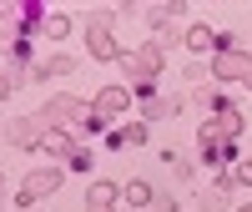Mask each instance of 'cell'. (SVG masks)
<instances>
[{
    "label": "cell",
    "instance_id": "obj_23",
    "mask_svg": "<svg viewBox=\"0 0 252 212\" xmlns=\"http://www.w3.org/2000/svg\"><path fill=\"white\" fill-rule=\"evenodd\" d=\"M247 86H252V76H247Z\"/></svg>",
    "mask_w": 252,
    "mask_h": 212
},
{
    "label": "cell",
    "instance_id": "obj_22",
    "mask_svg": "<svg viewBox=\"0 0 252 212\" xmlns=\"http://www.w3.org/2000/svg\"><path fill=\"white\" fill-rule=\"evenodd\" d=\"M0 192H5V177H0Z\"/></svg>",
    "mask_w": 252,
    "mask_h": 212
},
{
    "label": "cell",
    "instance_id": "obj_11",
    "mask_svg": "<svg viewBox=\"0 0 252 212\" xmlns=\"http://www.w3.org/2000/svg\"><path fill=\"white\" fill-rule=\"evenodd\" d=\"M116 197H121V187H116V182H96V187H91L86 212H116Z\"/></svg>",
    "mask_w": 252,
    "mask_h": 212
},
{
    "label": "cell",
    "instance_id": "obj_14",
    "mask_svg": "<svg viewBox=\"0 0 252 212\" xmlns=\"http://www.w3.org/2000/svg\"><path fill=\"white\" fill-rule=\"evenodd\" d=\"M212 40H217V31H207V26L187 31V46H192V51H212Z\"/></svg>",
    "mask_w": 252,
    "mask_h": 212
},
{
    "label": "cell",
    "instance_id": "obj_4",
    "mask_svg": "<svg viewBox=\"0 0 252 212\" xmlns=\"http://www.w3.org/2000/svg\"><path fill=\"white\" fill-rule=\"evenodd\" d=\"M56 187H61V172H56V167H35V172H26V182H20V207H35L40 197H51L56 192Z\"/></svg>",
    "mask_w": 252,
    "mask_h": 212
},
{
    "label": "cell",
    "instance_id": "obj_20",
    "mask_svg": "<svg viewBox=\"0 0 252 212\" xmlns=\"http://www.w3.org/2000/svg\"><path fill=\"white\" fill-rule=\"evenodd\" d=\"M152 207H157V212H177V202H172V197H152Z\"/></svg>",
    "mask_w": 252,
    "mask_h": 212
},
{
    "label": "cell",
    "instance_id": "obj_1",
    "mask_svg": "<svg viewBox=\"0 0 252 212\" xmlns=\"http://www.w3.org/2000/svg\"><path fill=\"white\" fill-rule=\"evenodd\" d=\"M35 116H40V126H46V132H61V126H86L91 106H86V101H76V96H51Z\"/></svg>",
    "mask_w": 252,
    "mask_h": 212
},
{
    "label": "cell",
    "instance_id": "obj_17",
    "mask_svg": "<svg viewBox=\"0 0 252 212\" xmlns=\"http://www.w3.org/2000/svg\"><path fill=\"white\" fill-rule=\"evenodd\" d=\"M227 172H232L237 187H252V162H237V167H227Z\"/></svg>",
    "mask_w": 252,
    "mask_h": 212
},
{
    "label": "cell",
    "instance_id": "obj_15",
    "mask_svg": "<svg viewBox=\"0 0 252 212\" xmlns=\"http://www.w3.org/2000/svg\"><path fill=\"white\" fill-rule=\"evenodd\" d=\"M152 197H157V192H152L146 182H126V202H131V207H146Z\"/></svg>",
    "mask_w": 252,
    "mask_h": 212
},
{
    "label": "cell",
    "instance_id": "obj_13",
    "mask_svg": "<svg viewBox=\"0 0 252 212\" xmlns=\"http://www.w3.org/2000/svg\"><path fill=\"white\" fill-rule=\"evenodd\" d=\"M40 146L56 152V157H76V141H71L66 132H46V137H40Z\"/></svg>",
    "mask_w": 252,
    "mask_h": 212
},
{
    "label": "cell",
    "instance_id": "obj_12",
    "mask_svg": "<svg viewBox=\"0 0 252 212\" xmlns=\"http://www.w3.org/2000/svg\"><path fill=\"white\" fill-rule=\"evenodd\" d=\"M66 71H76V61L71 56H51V61H35L26 81H46V76H66Z\"/></svg>",
    "mask_w": 252,
    "mask_h": 212
},
{
    "label": "cell",
    "instance_id": "obj_2",
    "mask_svg": "<svg viewBox=\"0 0 252 212\" xmlns=\"http://www.w3.org/2000/svg\"><path fill=\"white\" fill-rule=\"evenodd\" d=\"M232 141H237V137H227L212 116L197 126V146H202V162H207V167H227V162H232V157H237V146H232Z\"/></svg>",
    "mask_w": 252,
    "mask_h": 212
},
{
    "label": "cell",
    "instance_id": "obj_24",
    "mask_svg": "<svg viewBox=\"0 0 252 212\" xmlns=\"http://www.w3.org/2000/svg\"><path fill=\"white\" fill-rule=\"evenodd\" d=\"M242 212H252V207H242Z\"/></svg>",
    "mask_w": 252,
    "mask_h": 212
},
{
    "label": "cell",
    "instance_id": "obj_16",
    "mask_svg": "<svg viewBox=\"0 0 252 212\" xmlns=\"http://www.w3.org/2000/svg\"><path fill=\"white\" fill-rule=\"evenodd\" d=\"M46 35H51V40H66V35H71V20H66V15H51V20H46Z\"/></svg>",
    "mask_w": 252,
    "mask_h": 212
},
{
    "label": "cell",
    "instance_id": "obj_18",
    "mask_svg": "<svg viewBox=\"0 0 252 212\" xmlns=\"http://www.w3.org/2000/svg\"><path fill=\"white\" fill-rule=\"evenodd\" d=\"M197 202H202L207 212H222V202H227V192H217V187H212V192H202Z\"/></svg>",
    "mask_w": 252,
    "mask_h": 212
},
{
    "label": "cell",
    "instance_id": "obj_10",
    "mask_svg": "<svg viewBox=\"0 0 252 212\" xmlns=\"http://www.w3.org/2000/svg\"><path fill=\"white\" fill-rule=\"evenodd\" d=\"M5 137H10L15 146H31V141L46 137V126H40V116H26V121H10V126H5Z\"/></svg>",
    "mask_w": 252,
    "mask_h": 212
},
{
    "label": "cell",
    "instance_id": "obj_7",
    "mask_svg": "<svg viewBox=\"0 0 252 212\" xmlns=\"http://www.w3.org/2000/svg\"><path fill=\"white\" fill-rule=\"evenodd\" d=\"M126 106H131V96H126V86H106V91H96L91 111H96L101 121H111V116H126Z\"/></svg>",
    "mask_w": 252,
    "mask_h": 212
},
{
    "label": "cell",
    "instance_id": "obj_5",
    "mask_svg": "<svg viewBox=\"0 0 252 212\" xmlns=\"http://www.w3.org/2000/svg\"><path fill=\"white\" fill-rule=\"evenodd\" d=\"M106 20H111V10H96L91 31H86V51H91V61H121L116 40H111V31H106Z\"/></svg>",
    "mask_w": 252,
    "mask_h": 212
},
{
    "label": "cell",
    "instance_id": "obj_6",
    "mask_svg": "<svg viewBox=\"0 0 252 212\" xmlns=\"http://www.w3.org/2000/svg\"><path fill=\"white\" fill-rule=\"evenodd\" d=\"M212 76H217V81H247V76H252V56H242V51H222V56L212 61Z\"/></svg>",
    "mask_w": 252,
    "mask_h": 212
},
{
    "label": "cell",
    "instance_id": "obj_21",
    "mask_svg": "<svg viewBox=\"0 0 252 212\" xmlns=\"http://www.w3.org/2000/svg\"><path fill=\"white\" fill-rule=\"evenodd\" d=\"M10 86H15V81H10V76H0V101L10 96Z\"/></svg>",
    "mask_w": 252,
    "mask_h": 212
},
{
    "label": "cell",
    "instance_id": "obj_3",
    "mask_svg": "<svg viewBox=\"0 0 252 212\" xmlns=\"http://www.w3.org/2000/svg\"><path fill=\"white\" fill-rule=\"evenodd\" d=\"M121 71L136 81V91H152L157 76H161V46L152 40V46H141L136 56H121Z\"/></svg>",
    "mask_w": 252,
    "mask_h": 212
},
{
    "label": "cell",
    "instance_id": "obj_19",
    "mask_svg": "<svg viewBox=\"0 0 252 212\" xmlns=\"http://www.w3.org/2000/svg\"><path fill=\"white\" fill-rule=\"evenodd\" d=\"M91 162H96V157L86 152V146H76V157H71V172H86V167H91Z\"/></svg>",
    "mask_w": 252,
    "mask_h": 212
},
{
    "label": "cell",
    "instance_id": "obj_8",
    "mask_svg": "<svg viewBox=\"0 0 252 212\" xmlns=\"http://www.w3.org/2000/svg\"><path fill=\"white\" fill-rule=\"evenodd\" d=\"M177 111H182V101H177V96H157V86H152V91H141V116L161 121V116H177Z\"/></svg>",
    "mask_w": 252,
    "mask_h": 212
},
{
    "label": "cell",
    "instance_id": "obj_9",
    "mask_svg": "<svg viewBox=\"0 0 252 212\" xmlns=\"http://www.w3.org/2000/svg\"><path fill=\"white\" fill-rule=\"evenodd\" d=\"M141 141H146V121H126V126H116V132L106 137L111 152H126V146H141Z\"/></svg>",
    "mask_w": 252,
    "mask_h": 212
}]
</instances>
